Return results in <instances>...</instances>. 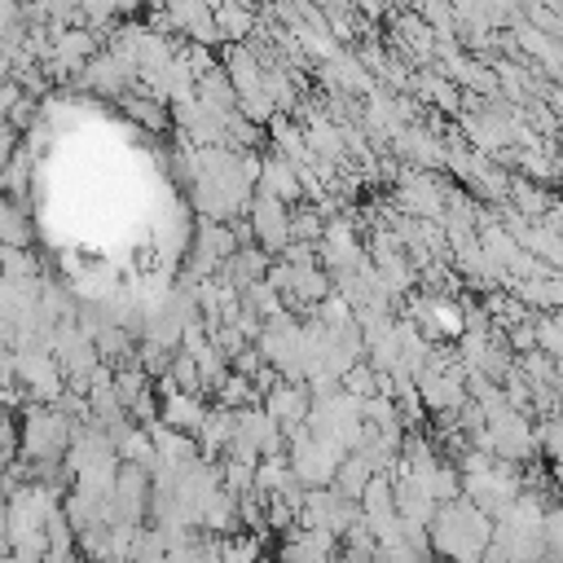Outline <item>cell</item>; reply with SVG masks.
<instances>
[{"instance_id":"1","label":"cell","mask_w":563,"mask_h":563,"mask_svg":"<svg viewBox=\"0 0 563 563\" xmlns=\"http://www.w3.org/2000/svg\"><path fill=\"white\" fill-rule=\"evenodd\" d=\"M493 519L479 515L466 497L435 506L431 523H427V541H431V559L435 563H479L484 545H488Z\"/></svg>"},{"instance_id":"2","label":"cell","mask_w":563,"mask_h":563,"mask_svg":"<svg viewBox=\"0 0 563 563\" xmlns=\"http://www.w3.org/2000/svg\"><path fill=\"white\" fill-rule=\"evenodd\" d=\"M286 220H290V207H282V202H273V198L251 194V202H246V224H251L255 246H260L264 255H273V260H277V251L290 242Z\"/></svg>"},{"instance_id":"3","label":"cell","mask_w":563,"mask_h":563,"mask_svg":"<svg viewBox=\"0 0 563 563\" xmlns=\"http://www.w3.org/2000/svg\"><path fill=\"white\" fill-rule=\"evenodd\" d=\"M260 409L282 427V431H295V427H303V418H308V409H312V396H308V387L303 383H273L264 396H260Z\"/></svg>"},{"instance_id":"4","label":"cell","mask_w":563,"mask_h":563,"mask_svg":"<svg viewBox=\"0 0 563 563\" xmlns=\"http://www.w3.org/2000/svg\"><path fill=\"white\" fill-rule=\"evenodd\" d=\"M211 22L220 31L224 44H242L251 31H255V9H242V4H211Z\"/></svg>"},{"instance_id":"5","label":"cell","mask_w":563,"mask_h":563,"mask_svg":"<svg viewBox=\"0 0 563 563\" xmlns=\"http://www.w3.org/2000/svg\"><path fill=\"white\" fill-rule=\"evenodd\" d=\"M374 479V471L356 457V453H347V457H339V466H334V475H330V493H339V497H347V501H356L361 493H365V484Z\"/></svg>"},{"instance_id":"6","label":"cell","mask_w":563,"mask_h":563,"mask_svg":"<svg viewBox=\"0 0 563 563\" xmlns=\"http://www.w3.org/2000/svg\"><path fill=\"white\" fill-rule=\"evenodd\" d=\"M119 106L128 110V119L145 123L150 132H167V128H172L167 106H163V101H154V97H145V92H128V97H119Z\"/></svg>"},{"instance_id":"7","label":"cell","mask_w":563,"mask_h":563,"mask_svg":"<svg viewBox=\"0 0 563 563\" xmlns=\"http://www.w3.org/2000/svg\"><path fill=\"white\" fill-rule=\"evenodd\" d=\"M321 216L312 211V202H299V207H290V220H286V229H290V242H303V246H317L321 242Z\"/></svg>"},{"instance_id":"8","label":"cell","mask_w":563,"mask_h":563,"mask_svg":"<svg viewBox=\"0 0 563 563\" xmlns=\"http://www.w3.org/2000/svg\"><path fill=\"white\" fill-rule=\"evenodd\" d=\"M339 391L352 396V400H369V396H378V374H374L365 361H356V365L339 378Z\"/></svg>"}]
</instances>
